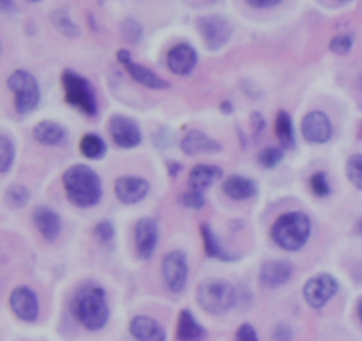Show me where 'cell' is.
Returning <instances> with one entry per match:
<instances>
[{
    "mask_svg": "<svg viewBox=\"0 0 362 341\" xmlns=\"http://www.w3.org/2000/svg\"><path fill=\"white\" fill-rule=\"evenodd\" d=\"M28 2H41V0H28Z\"/></svg>",
    "mask_w": 362,
    "mask_h": 341,
    "instance_id": "obj_43",
    "label": "cell"
},
{
    "mask_svg": "<svg viewBox=\"0 0 362 341\" xmlns=\"http://www.w3.org/2000/svg\"><path fill=\"white\" fill-rule=\"evenodd\" d=\"M180 204L187 209H202L205 205V198L200 191L191 190L189 193H184L182 197H180Z\"/></svg>",
    "mask_w": 362,
    "mask_h": 341,
    "instance_id": "obj_36",
    "label": "cell"
},
{
    "mask_svg": "<svg viewBox=\"0 0 362 341\" xmlns=\"http://www.w3.org/2000/svg\"><path fill=\"white\" fill-rule=\"evenodd\" d=\"M110 134L113 141L122 149H133L141 144V129L136 120L124 115H113L110 119Z\"/></svg>",
    "mask_w": 362,
    "mask_h": 341,
    "instance_id": "obj_10",
    "label": "cell"
},
{
    "mask_svg": "<svg viewBox=\"0 0 362 341\" xmlns=\"http://www.w3.org/2000/svg\"><path fill=\"white\" fill-rule=\"evenodd\" d=\"M346 175L350 183L362 191V154L350 156L346 161Z\"/></svg>",
    "mask_w": 362,
    "mask_h": 341,
    "instance_id": "obj_30",
    "label": "cell"
},
{
    "mask_svg": "<svg viewBox=\"0 0 362 341\" xmlns=\"http://www.w3.org/2000/svg\"><path fill=\"white\" fill-rule=\"evenodd\" d=\"M310 186L311 191H313L317 197H327V195H331V187H329L327 177H325L324 172L313 173L310 179Z\"/></svg>",
    "mask_w": 362,
    "mask_h": 341,
    "instance_id": "obj_35",
    "label": "cell"
},
{
    "mask_svg": "<svg viewBox=\"0 0 362 341\" xmlns=\"http://www.w3.org/2000/svg\"><path fill=\"white\" fill-rule=\"evenodd\" d=\"M292 264L285 260H269L260 269V282L265 287H279L292 278Z\"/></svg>",
    "mask_w": 362,
    "mask_h": 341,
    "instance_id": "obj_18",
    "label": "cell"
},
{
    "mask_svg": "<svg viewBox=\"0 0 362 341\" xmlns=\"http://www.w3.org/2000/svg\"><path fill=\"white\" fill-rule=\"evenodd\" d=\"M94 232L101 241H110L113 237V233H115V229H113V225L110 221H101L95 226Z\"/></svg>",
    "mask_w": 362,
    "mask_h": 341,
    "instance_id": "obj_38",
    "label": "cell"
},
{
    "mask_svg": "<svg viewBox=\"0 0 362 341\" xmlns=\"http://www.w3.org/2000/svg\"><path fill=\"white\" fill-rule=\"evenodd\" d=\"M223 177V170L214 165H197L189 172V187L193 191H204Z\"/></svg>",
    "mask_w": 362,
    "mask_h": 341,
    "instance_id": "obj_21",
    "label": "cell"
},
{
    "mask_svg": "<svg viewBox=\"0 0 362 341\" xmlns=\"http://www.w3.org/2000/svg\"><path fill=\"white\" fill-rule=\"evenodd\" d=\"M163 278L172 292H182L187 282V258L182 251H170L163 258Z\"/></svg>",
    "mask_w": 362,
    "mask_h": 341,
    "instance_id": "obj_9",
    "label": "cell"
},
{
    "mask_svg": "<svg viewBox=\"0 0 362 341\" xmlns=\"http://www.w3.org/2000/svg\"><path fill=\"white\" fill-rule=\"evenodd\" d=\"M129 331L136 341H165L166 333L154 318L138 315L131 320Z\"/></svg>",
    "mask_w": 362,
    "mask_h": 341,
    "instance_id": "obj_16",
    "label": "cell"
},
{
    "mask_svg": "<svg viewBox=\"0 0 362 341\" xmlns=\"http://www.w3.org/2000/svg\"><path fill=\"white\" fill-rule=\"evenodd\" d=\"M303 137L311 144H325L332 137V124L324 112H310L303 119Z\"/></svg>",
    "mask_w": 362,
    "mask_h": 341,
    "instance_id": "obj_12",
    "label": "cell"
},
{
    "mask_svg": "<svg viewBox=\"0 0 362 341\" xmlns=\"http://www.w3.org/2000/svg\"><path fill=\"white\" fill-rule=\"evenodd\" d=\"M359 232H361V236H362V218H361V221H359Z\"/></svg>",
    "mask_w": 362,
    "mask_h": 341,
    "instance_id": "obj_42",
    "label": "cell"
},
{
    "mask_svg": "<svg viewBox=\"0 0 362 341\" xmlns=\"http://www.w3.org/2000/svg\"><path fill=\"white\" fill-rule=\"evenodd\" d=\"M67 198L78 207H94L101 200V180L98 173L85 165H74L62 177Z\"/></svg>",
    "mask_w": 362,
    "mask_h": 341,
    "instance_id": "obj_2",
    "label": "cell"
},
{
    "mask_svg": "<svg viewBox=\"0 0 362 341\" xmlns=\"http://www.w3.org/2000/svg\"><path fill=\"white\" fill-rule=\"evenodd\" d=\"M258 161L264 168H274L276 165L283 161V149L279 147H267L260 152Z\"/></svg>",
    "mask_w": 362,
    "mask_h": 341,
    "instance_id": "obj_33",
    "label": "cell"
},
{
    "mask_svg": "<svg viewBox=\"0 0 362 341\" xmlns=\"http://www.w3.org/2000/svg\"><path fill=\"white\" fill-rule=\"evenodd\" d=\"M339 285L334 276L318 274L304 285V299L311 308H324L338 292Z\"/></svg>",
    "mask_w": 362,
    "mask_h": 341,
    "instance_id": "obj_8",
    "label": "cell"
},
{
    "mask_svg": "<svg viewBox=\"0 0 362 341\" xmlns=\"http://www.w3.org/2000/svg\"><path fill=\"white\" fill-rule=\"evenodd\" d=\"M11 310L14 311L20 320L23 322H34L39 315V303L37 296L34 294V290H30L28 287H18L11 292L9 297Z\"/></svg>",
    "mask_w": 362,
    "mask_h": 341,
    "instance_id": "obj_11",
    "label": "cell"
},
{
    "mask_svg": "<svg viewBox=\"0 0 362 341\" xmlns=\"http://www.w3.org/2000/svg\"><path fill=\"white\" fill-rule=\"evenodd\" d=\"M52 20L53 23H55V27L59 28L64 35H67V37H78V35H80V30H78V27L74 25V21L71 20L64 11H57V13H53Z\"/></svg>",
    "mask_w": 362,
    "mask_h": 341,
    "instance_id": "obj_29",
    "label": "cell"
},
{
    "mask_svg": "<svg viewBox=\"0 0 362 341\" xmlns=\"http://www.w3.org/2000/svg\"><path fill=\"white\" fill-rule=\"evenodd\" d=\"M197 27L207 48L212 50V52L223 48L230 41V37H232V25H230V21L218 16V14L200 16L197 20Z\"/></svg>",
    "mask_w": 362,
    "mask_h": 341,
    "instance_id": "obj_7",
    "label": "cell"
},
{
    "mask_svg": "<svg viewBox=\"0 0 362 341\" xmlns=\"http://www.w3.org/2000/svg\"><path fill=\"white\" fill-rule=\"evenodd\" d=\"M310 233L311 221L304 212H286L276 219L271 229L272 241L285 251L303 250Z\"/></svg>",
    "mask_w": 362,
    "mask_h": 341,
    "instance_id": "obj_3",
    "label": "cell"
},
{
    "mask_svg": "<svg viewBox=\"0 0 362 341\" xmlns=\"http://www.w3.org/2000/svg\"><path fill=\"white\" fill-rule=\"evenodd\" d=\"M80 152L88 159H101L106 154V144L101 137L87 133L80 140Z\"/></svg>",
    "mask_w": 362,
    "mask_h": 341,
    "instance_id": "obj_27",
    "label": "cell"
},
{
    "mask_svg": "<svg viewBox=\"0 0 362 341\" xmlns=\"http://www.w3.org/2000/svg\"><path fill=\"white\" fill-rule=\"evenodd\" d=\"M276 137H278L279 144L283 149H293L296 147V140H293V124L292 119L286 112H278L276 115Z\"/></svg>",
    "mask_w": 362,
    "mask_h": 341,
    "instance_id": "obj_26",
    "label": "cell"
},
{
    "mask_svg": "<svg viewBox=\"0 0 362 341\" xmlns=\"http://www.w3.org/2000/svg\"><path fill=\"white\" fill-rule=\"evenodd\" d=\"M28 200H30V193H28L27 187L14 184V186H11L9 190L6 191V204L9 205L11 209L25 207V205L28 204Z\"/></svg>",
    "mask_w": 362,
    "mask_h": 341,
    "instance_id": "obj_28",
    "label": "cell"
},
{
    "mask_svg": "<svg viewBox=\"0 0 362 341\" xmlns=\"http://www.w3.org/2000/svg\"><path fill=\"white\" fill-rule=\"evenodd\" d=\"M0 7H2L4 13H14L16 11L14 0H0Z\"/></svg>",
    "mask_w": 362,
    "mask_h": 341,
    "instance_id": "obj_40",
    "label": "cell"
},
{
    "mask_svg": "<svg viewBox=\"0 0 362 341\" xmlns=\"http://www.w3.org/2000/svg\"><path fill=\"white\" fill-rule=\"evenodd\" d=\"M361 85H362V76H361Z\"/></svg>",
    "mask_w": 362,
    "mask_h": 341,
    "instance_id": "obj_44",
    "label": "cell"
},
{
    "mask_svg": "<svg viewBox=\"0 0 362 341\" xmlns=\"http://www.w3.org/2000/svg\"><path fill=\"white\" fill-rule=\"evenodd\" d=\"M74 318L88 331H99L106 325L110 317V308L106 303V294L101 287L87 285L74 296L71 304Z\"/></svg>",
    "mask_w": 362,
    "mask_h": 341,
    "instance_id": "obj_1",
    "label": "cell"
},
{
    "mask_svg": "<svg viewBox=\"0 0 362 341\" xmlns=\"http://www.w3.org/2000/svg\"><path fill=\"white\" fill-rule=\"evenodd\" d=\"M235 341H258V335L253 325L243 324L235 333Z\"/></svg>",
    "mask_w": 362,
    "mask_h": 341,
    "instance_id": "obj_37",
    "label": "cell"
},
{
    "mask_svg": "<svg viewBox=\"0 0 362 341\" xmlns=\"http://www.w3.org/2000/svg\"><path fill=\"white\" fill-rule=\"evenodd\" d=\"M120 34H122V37L126 39L127 42H131V45H136V42L141 39L144 28H141V25L138 23L136 20H133V18H127V20L122 23V27H120Z\"/></svg>",
    "mask_w": 362,
    "mask_h": 341,
    "instance_id": "obj_32",
    "label": "cell"
},
{
    "mask_svg": "<svg viewBox=\"0 0 362 341\" xmlns=\"http://www.w3.org/2000/svg\"><path fill=\"white\" fill-rule=\"evenodd\" d=\"M34 138L39 144L55 147V145H60L66 141V131H64V127L60 124L45 120V122H39L34 127Z\"/></svg>",
    "mask_w": 362,
    "mask_h": 341,
    "instance_id": "obj_24",
    "label": "cell"
},
{
    "mask_svg": "<svg viewBox=\"0 0 362 341\" xmlns=\"http://www.w3.org/2000/svg\"><path fill=\"white\" fill-rule=\"evenodd\" d=\"M200 230H202V237H204L205 251H207L209 257L218 258V260H223V262L237 260V255H232L228 250H225V248L219 244L218 237H216V233L212 232V229L207 225V223H204Z\"/></svg>",
    "mask_w": 362,
    "mask_h": 341,
    "instance_id": "obj_25",
    "label": "cell"
},
{
    "mask_svg": "<svg viewBox=\"0 0 362 341\" xmlns=\"http://www.w3.org/2000/svg\"><path fill=\"white\" fill-rule=\"evenodd\" d=\"M354 46V37L350 34H339V35H334V37L331 39V45H329V48H331L332 53H336V55H346V53L352 50Z\"/></svg>",
    "mask_w": 362,
    "mask_h": 341,
    "instance_id": "obj_34",
    "label": "cell"
},
{
    "mask_svg": "<svg viewBox=\"0 0 362 341\" xmlns=\"http://www.w3.org/2000/svg\"><path fill=\"white\" fill-rule=\"evenodd\" d=\"M14 161V145L9 137H0V172H7Z\"/></svg>",
    "mask_w": 362,
    "mask_h": 341,
    "instance_id": "obj_31",
    "label": "cell"
},
{
    "mask_svg": "<svg viewBox=\"0 0 362 341\" xmlns=\"http://www.w3.org/2000/svg\"><path fill=\"white\" fill-rule=\"evenodd\" d=\"M158 223L152 218H141L134 226V243H136L138 257L148 260L158 246Z\"/></svg>",
    "mask_w": 362,
    "mask_h": 341,
    "instance_id": "obj_13",
    "label": "cell"
},
{
    "mask_svg": "<svg viewBox=\"0 0 362 341\" xmlns=\"http://www.w3.org/2000/svg\"><path fill=\"white\" fill-rule=\"evenodd\" d=\"M35 229L46 241H55L60 233V218L49 207H37L32 214Z\"/></svg>",
    "mask_w": 362,
    "mask_h": 341,
    "instance_id": "obj_19",
    "label": "cell"
},
{
    "mask_svg": "<svg viewBox=\"0 0 362 341\" xmlns=\"http://www.w3.org/2000/svg\"><path fill=\"white\" fill-rule=\"evenodd\" d=\"M7 87L13 91L16 98V112L18 113H30L35 106L39 105V85L35 78L27 71H14L7 80Z\"/></svg>",
    "mask_w": 362,
    "mask_h": 341,
    "instance_id": "obj_6",
    "label": "cell"
},
{
    "mask_svg": "<svg viewBox=\"0 0 362 341\" xmlns=\"http://www.w3.org/2000/svg\"><path fill=\"white\" fill-rule=\"evenodd\" d=\"M357 315H359V318L362 322V299L359 301V303H357Z\"/></svg>",
    "mask_w": 362,
    "mask_h": 341,
    "instance_id": "obj_41",
    "label": "cell"
},
{
    "mask_svg": "<svg viewBox=\"0 0 362 341\" xmlns=\"http://www.w3.org/2000/svg\"><path fill=\"white\" fill-rule=\"evenodd\" d=\"M148 183L141 177H120L115 183V195L124 204H138L148 193Z\"/></svg>",
    "mask_w": 362,
    "mask_h": 341,
    "instance_id": "obj_15",
    "label": "cell"
},
{
    "mask_svg": "<svg viewBox=\"0 0 362 341\" xmlns=\"http://www.w3.org/2000/svg\"><path fill=\"white\" fill-rule=\"evenodd\" d=\"M205 338V331L193 313L187 310L180 311L179 322H177V340L179 341H202Z\"/></svg>",
    "mask_w": 362,
    "mask_h": 341,
    "instance_id": "obj_22",
    "label": "cell"
},
{
    "mask_svg": "<svg viewBox=\"0 0 362 341\" xmlns=\"http://www.w3.org/2000/svg\"><path fill=\"white\" fill-rule=\"evenodd\" d=\"M166 62H168L172 73L179 74V76H186V74H189L197 67V50L191 45H187V42H179V45H175L168 52Z\"/></svg>",
    "mask_w": 362,
    "mask_h": 341,
    "instance_id": "obj_14",
    "label": "cell"
},
{
    "mask_svg": "<svg viewBox=\"0 0 362 341\" xmlns=\"http://www.w3.org/2000/svg\"><path fill=\"white\" fill-rule=\"evenodd\" d=\"M197 301L207 313L223 315L237 303V290L232 283L223 279H204L198 285Z\"/></svg>",
    "mask_w": 362,
    "mask_h": 341,
    "instance_id": "obj_4",
    "label": "cell"
},
{
    "mask_svg": "<svg viewBox=\"0 0 362 341\" xmlns=\"http://www.w3.org/2000/svg\"><path fill=\"white\" fill-rule=\"evenodd\" d=\"M257 191V183L251 180L250 177L230 175L223 183V193L228 198H232V200H247V198L255 197Z\"/></svg>",
    "mask_w": 362,
    "mask_h": 341,
    "instance_id": "obj_20",
    "label": "cell"
},
{
    "mask_svg": "<svg viewBox=\"0 0 362 341\" xmlns=\"http://www.w3.org/2000/svg\"><path fill=\"white\" fill-rule=\"evenodd\" d=\"M180 149H182L187 156L214 154V152L221 151V145L216 140H212V138H209L205 133H202V131L193 129L182 138Z\"/></svg>",
    "mask_w": 362,
    "mask_h": 341,
    "instance_id": "obj_17",
    "label": "cell"
},
{
    "mask_svg": "<svg viewBox=\"0 0 362 341\" xmlns=\"http://www.w3.org/2000/svg\"><path fill=\"white\" fill-rule=\"evenodd\" d=\"M62 87L64 94H66V101L69 105L76 106L81 113L85 115H95L98 113V101H95L94 88L74 71L66 69L62 73Z\"/></svg>",
    "mask_w": 362,
    "mask_h": 341,
    "instance_id": "obj_5",
    "label": "cell"
},
{
    "mask_svg": "<svg viewBox=\"0 0 362 341\" xmlns=\"http://www.w3.org/2000/svg\"><path fill=\"white\" fill-rule=\"evenodd\" d=\"M250 6L253 7H258V9H267V7H274L278 6L279 2H283V0H246Z\"/></svg>",
    "mask_w": 362,
    "mask_h": 341,
    "instance_id": "obj_39",
    "label": "cell"
},
{
    "mask_svg": "<svg viewBox=\"0 0 362 341\" xmlns=\"http://www.w3.org/2000/svg\"><path fill=\"white\" fill-rule=\"evenodd\" d=\"M124 66H126L127 73L131 74V78H133L134 81H138L140 85H144V87H148V88H168L170 87L168 81H165L161 76H158L156 73H152L148 67L140 66V64H134L133 60H127Z\"/></svg>",
    "mask_w": 362,
    "mask_h": 341,
    "instance_id": "obj_23",
    "label": "cell"
}]
</instances>
